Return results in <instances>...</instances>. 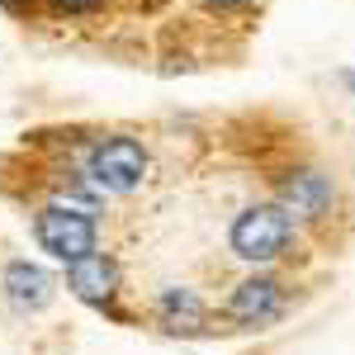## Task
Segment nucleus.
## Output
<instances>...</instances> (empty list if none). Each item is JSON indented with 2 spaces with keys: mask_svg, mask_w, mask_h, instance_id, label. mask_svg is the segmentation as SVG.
<instances>
[{
  "mask_svg": "<svg viewBox=\"0 0 355 355\" xmlns=\"http://www.w3.org/2000/svg\"><path fill=\"white\" fill-rule=\"evenodd\" d=\"M294 242V218L279 204H251L232 223V251L251 266H270L279 261Z\"/></svg>",
  "mask_w": 355,
  "mask_h": 355,
  "instance_id": "obj_1",
  "label": "nucleus"
},
{
  "mask_svg": "<svg viewBox=\"0 0 355 355\" xmlns=\"http://www.w3.org/2000/svg\"><path fill=\"white\" fill-rule=\"evenodd\" d=\"M85 171H90V180H95L100 190L128 194L147 180V147H142L137 137H105V142L90 147Z\"/></svg>",
  "mask_w": 355,
  "mask_h": 355,
  "instance_id": "obj_2",
  "label": "nucleus"
},
{
  "mask_svg": "<svg viewBox=\"0 0 355 355\" xmlns=\"http://www.w3.org/2000/svg\"><path fill=\"white\" fill-rule=\"evenodd\" d=\"M33 232H38L43 251H53L57 261H67V266L95 251V223H90V214L62 209V204H48L38 214V223H33Z\"/></svg>",
  "mask_w": 355,
  "mask_h": 355,
  "instance_id": "obj_3",
  "label": "nucleus"
},
{
  "mask_svg": "<svg viewBox=\"0 0 355 355\" xmlns=\"http://www.w3.org/2000/svg\"><path fill=\"white\" fill-rule=\"evenodd\" d=\"M275 204L289 214V218H303V223H322L336 204V185L331 175L303 166V171H289L279 185H275Z\"/></svg>",
  "mask_w": 355,
  "mask_h": 355,
  "instance_id": "obj_4",
  "label": "nucleus"
},
{
  "mask_svg": "<svg viewBox=\"0 0 355 355\" xmlns=\"http://www.w3.org/2000/svg\"><path fill=\"white\" fill-rule=\"evenodd\" d=\"M279 313H284V284L270 279V275L242 279V284L232 289V299H227V318L242 322V327H266Z\"/></svg>",
  "mask_w": 355,
  "mask_h": 355,
  "instance_id": "obj_5",
  "label": "nucleus"
},
{
  "mask_svg": "<svg viewBox=\"0 0 355 355\" xmlns=\"http://www.w3.org/2000/svg\"><path fill=\"white\" fill-rule=\"evenodd\" d=\"M67 284H71L76 299H85V303H110L114 299V284H119V270H114L110 256L90 251V256H81V261L67 266Z\"/></svg>",
  "mask_w": 355,
  "mask_h": 355,
  "instance_id": "obj_6",
  "label": "nucleus"
},
{
  "mask_svg": "<svg viewBox=\"0 0 355 355\" xmlns=\"http://www.w3.org/2000/svg\"><path fill=\"white\" fill-rule=\"evenodd\" d=\"M5 289H10V299L19 303V308H43V303L53 299V279L38 266H28V261H15L5 270Z\"/></svg>",
  "mask_w": 355,
  "mask_h": 355,
  "instance_id": "obj_7",
  "label": "nucleus"
},
{
  "mask_svg": "<svg viewBox=\"0 0 355 355\" xmlns=\"http://www.w3.org/2000/svg\"><path fill=\"white\" fill-rule=\"evenodd\" d=\"M157 313H162V322L171 331H199L204 327V303H199L194 289H166Z\"/></svg>",
  "mask_w": 355,
  "mask_h": 355,
  "instance_id": "obj_8",
  "label": "nucleus"
},
{
  "mask_svg": "<svg viewBox=\"0 0 355 355\" xmlns=\"http://www.w3.org/2000/svg\"><path fill=\"white\" fill-rule=\"evenodd\" d=\"M57 15H90V10H100L105 0H48Z\"/></svg>",
  "mask_w": 355,
  "mask_h": 355,
  "instance_id": "obj_9",
  "label": "nucleus"
},
{
  "mask_svg": "<svg viewBox=\"0 0 355 355\" xmlns=\"http://www.w3.org/2000/svg\"><path fill=\"white\" fill-rule=\"evenodd\" d=\"M204 10H214V15H232V10H246L251 0H199Z\"/></svg>",
  "mask_w": 355,
  "mask_h": 355,
  "instance_id": "obj_10",
  "label": "nucleus"
},
{
  "mask_svg": "<svg viewBox=\"0 0 355 355\" xmlns=\"http://www.w3.org/2000/svg\"><path fill=\"white\" fill-rule=\"evenodd\" d=\"M5 5H10V10H19V5H28V0H5Z\"/></svg>",
  "mask_w": 355,
  "mask_h": 355,
  "instance_id": "obj_11",
  "label": "nucleus"
}]
</instances>
